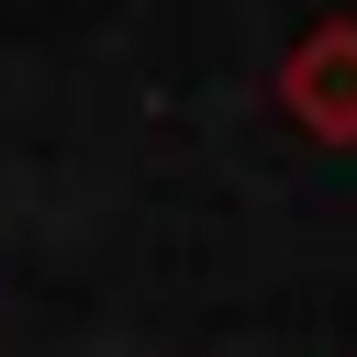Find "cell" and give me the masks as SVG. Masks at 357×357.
<instances>
[{"label": "cell", "instance_id": "1", "mask_svg": "<svg viewBox=\"0 0 357 357\" xmlns=\"http://www.w3.org/2000/svg\"><path fill=\"white\" fill-rule=\"evenodd\" d=\"M279 112L312 145H357V11H324L290 56H279Z\"/></svg>", "mask_w": 357, "mask_h": 357}]
</instances>
